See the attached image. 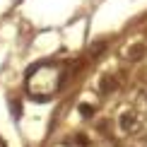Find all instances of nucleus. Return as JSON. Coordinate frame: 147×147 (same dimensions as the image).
Instances as JSON below:
<instances>
[{
  "label": "nucleus",
  "instance_id": "1",
  "mask_svg": "<svg viewBox=\"0 0 147 147\" xmlns=\"http://www.w3.org/2000/svg\"><path fill=\"white\" fill-rule=\"evenodd\" d=\"M142 56H145V46H140V44H138V46H130V51L125 53L128 60H140Z\"/></svg>",
  "mask_w": 147,
  "mask_h": 147
},
{
  "label": "nucleus",
  "instance_id": "2",
  "mask_svg": "<svg viewBox=\"0 0 147 147\" xmlns=\"http://www.w3.org/2000/svg\"><path fill=\"white\" fill-rule=\"evenodd\" d=\"M133 123H135V116L133 113H125V116H121V128H125V130H130Z\"/></svg>",
  "mask_w": 147,
  "mask_h": 147
},
{
  "label": "nucleus",
  "instance_id": "3",
  "mask_svg": "<svg viewBox=\"0 0 147 147\" xmlns=\"http://www.w3.org/2000/svg\"><path fill=\"white\" fill-rule=\"evenodd\" d=\"M113 87H116V80H111V77L101 80V92H111Z\"/></svg>",
  "mask_w": 147,
  "mask_h": 147
},
{
  "label": "nucleus",
  "instance_id": "4",
  "mask_svg": "<svg viewBox=\"0 0 147 147\" xmlns=\"http://www.w3.org/2000/svg\"><path fill=\"white\" fill-rule=\"evenodd\" d=\"M80 113H82V116H92V109L89 106H82V109H80Z\"/></svg>",
  "mask_w": 147,
  "mask_h": 147
}]
</instances>
